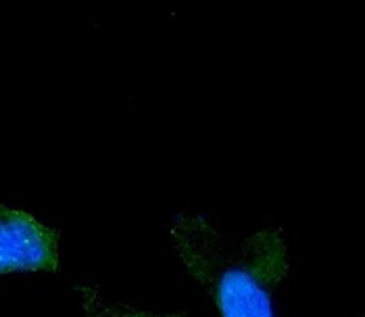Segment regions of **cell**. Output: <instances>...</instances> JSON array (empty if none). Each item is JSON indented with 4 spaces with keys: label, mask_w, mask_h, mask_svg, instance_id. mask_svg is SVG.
Instances as JSON below:
<instances>
[{
    "label": "cell",
    "mask_w": 365,
    "mask_h": 317,
    "mask_svg": "<svg viewBox=\"0 0 365 317\" xmlns=\"http://www.w3.org/2000/svg\"><path fill=\"white\" fill-rule=\"evenodd\" d=\"M168 232L186 271L211 294L222 317H274L272 294L290 267L282 228L232 240L207 217L182 211L169 219Z\"/></svg>",
    "instance_id": "1"
},
{
    "label": "cell",
    "mask_w": 365,
    "mask_h": 317,
    "mask_svg": "<svg viewBox=\"0 0 365 317\" xmlns=\"http://www.w3.org/2000/svg\"><path fill=\"white\" fill-rule=\"evenodd\" d=\"M58 238L34 215L0 204V274L58 271Z\"/></svg>",
    "instance_id": "2"
},
{
    "label": "cell",
    "mask_w": 365,
    "mask_h": 317,
    "mask_svg": "<svg viewBox=\"0 0 365 317\" xmlns=\"http://www.w3.org/2000/svg\"><path fill=\"white\" fill-rule=\"evenodd\" d=\"M76 294L82 303L86 317H188L182 313H153V311L136 309L132 305H125V303H119V301L105 296L103 290L94 284L78 286Z\"/></svg>",
    "instance_id": "3"
}]
</instances>
